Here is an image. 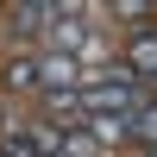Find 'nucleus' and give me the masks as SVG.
<instances>
[{"label":"nucleus","mask_w":157,"mask_h":157,"mask_svg":"<svg viewBox=\"0 0 157 157\" xmlns=\"http://www.w3.org/2000/svg\"><path fill=\"white\" fill-rule=\"evenodd\" d=\"M57 13H63V0H19V6L6 13V25H13L19 38H38V32L57 25Z\"/></svg>","instance_id":"f257e3e1"},{"label":"nucleus","mask_w":157,"mask_h":157,"mask_svg":"<svg viewBox=\"0 0 157 157\" xmlns=\"http://www.w3.org/2000/svg\"><path fill=\"white\" fill-rule=\"evenodd\" d=\"M75 75H82V57H57V50H44V94H69Z\"/></svg>","instance_id":"f03ea898"},{"label":"nucleus","mask_w":157,"mask_h":157,"mask_svg":"<svg viewBox=\"0 0 157 157\" xmlns=\"http://www.w3.org/2000/svg\"><path fill=\"white\" fill-rule=\"evenodd\" d=\"M6 88H44V57H13L6 63Z\"/></svg>","instance_id":"7ed1b4c3"},{"label":"nucleus","mask_w":157,"mask_h":157,"mask_svg":"<svg viewBox=\"0 0 157 157\" xmlns=\"http://www.w3.org/2000/svg\"><path fill=\"white\" fill-rule=\"evenodd\" d=\"M88 138L94 145H126L132 138V120H88Z\"/></svg>","instance_id":"20e7f679"},{"label":"nucleus","mask_w":157,"mask_h":157,"mask_svg":"<svg viewBox=\"0 0 157 157\" xmlns=\"http://www.w3.org/2000/svg\"><path fill=\"white\" fill-rule=\"evenodd\" d=\"M151 157H157V145H151Z\"/></svg>","instance_id":"39448f33"}]
</instances>
